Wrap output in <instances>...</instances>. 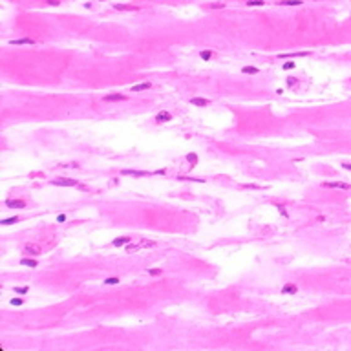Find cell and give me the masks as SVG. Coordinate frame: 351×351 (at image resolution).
I'll list each match as a JSON object with an SVG mask.
<instances>
[{
	"label": "cell",
	"mask_w": 351,
	"mask_h": 351,
	"mask_svg": "<svg viewBox=\"0 0 351 351\" xmlns=\"http://www.w3.org/2000/svg\"><path fill=\"white\" fill-rule=\"evenodd\" d=\"M287 84H296V79H293V77H287Z\"/></svg>",
	"instance_id": "cell-31"
},
{
	"label": "cell",
	"mask_w": 351,
	"mask_h": 351,
	"mask_svg": "<svg viewBox=\"0 0 351 351\" xmlns=\"http://www.w3.org/2000/svg\"><path fill=\"white\" fill-rule=\"evenodd\" d=\"M48 2H50V4H53V6H57V4H59L57 0H48Z\"/></svg>",
	"instance_id": "cell-34"
},
{
	"label": "cell",
	"mask_w": 351,
	"mask_h": 351,
	"mask_svg": "<svg viewBox=\"0 0 351 351\" xmlns=\"http://www.w3.org/2000/svg\"><path fill=\"white\" fill-rule=\"evenodd\" d=\"M26 251L31 253V254H39V253H40V247H37V245H26Z\"/></svg>",
	"instance_id": "cell-15"
},
{
	"label": "cell",
	"mask_w": 351,
	"mask_h": 351,
	"mask_svg": "<svg viewBox=\"0 0 351 351\" xmlns=\"http://www.w3.org/2000/svg\"><path fill=\"white\" fill-rule=\"evenodd\" d=\"M20 263H22V265H28V267H37V265H39L37 260H31V258H22Z\"/></svg>",
	"instance_id": "cell-11"
},
{
	"label": "cell",
	"mask_w": 351,
	"mask_h": 351,
	"mask_svg": "<svg viewBox=\"0 0 351 351\" xmlns=\"http://www.w3.org/2000/svg\"><path fill=\"white\" fill-rule=\"evenodd\" d=\"M210 57H212V53H210V51H201V59H205V61H209Z\"/></svg>",
	"instance_id": "cell-25"
},
{
	"label": "cell",
	"mask_w": 351,
	"mask_h": 351,
	"mask_svg": "<svg viewBox=\"0 0 351 351\" xmlns=\"http://www.w3.org/2000/svg\"><path fill=\"white\" fill-rule=\"evenodd\" d=\"M57 220H59V221H61V223H62V221H66V216H64V214H61V216H59V218H57Z\"/></svg>",
	"instance_id": "cell-32"
},
{
	"label": "cell",
	"mask_w": 351,
	"mask_h": 351,
	"mask_svg": "<svg viewBox=\"0 0 351 351\" xmlns=\"http://www.w3.org/2000/svg\"><path fill=\"white\" fill-rule=\"evenodd\" d=\"M190 103L194 104V106H207L210 101H209V99H201V97H192Z\"/></svg>",
	"instance_id": "cell-7"
},
{
	"label": "cell",
	"mask_w": 351,
	"mask_h": 351,
	"mask_svg": "<svg viewBox=\"0 0 351 351\" xmlns=\"http://www.w3.org/2000/svg\"><path fill=\"white\" fill-rule=\"evenodd\" d=\"M326 189H342V190H351V185L342 183V181H324L322 183Z\"/></svg>",
	"instance_id": "cell-1"
},
{
	"label": "cell",
	"mask_w": 351,
	"mask_h": 351,
	"mask_svg": "<svg viewBox=\"0 0 351 351\" xmlns=\"http://www.w3.org/2000/svg\"><path fill=\"white\" fill-rule=\"evenodd\" d=\"M22 304H24V302H22L20 298H13V300H11V306H22Z\"/></svg>",
	"instance_id": "cell-24"
},
{
	"label": "cell",
	"mask_w": 351,
	"mask_h": 351,
	"mask_svg": "<svg viewBox=\"0 0 351 351\" xmlns=\"http://www.w3.org/2000/svg\"><path fill=\"white\" fill-rule=\"evenodd\" d=\"M148 88H152V84H150V82H143V84L132 86V92H143V90H148Z\"/></svg>",
	"instance_id": "cell-9"
},
{
	"label": "cell",
	"mask_w": 351,
	"mask_h": 351,
	"mask_svg": "<svg viewBox=\"0 0 351 351\" xmlns=\"http://www.w3.org/2000/svg\"><path fill=\"white\" fill-rule=\"evenodd\" d=\"M125 176H148L146 172H137V170H123Z\"/></svg>",
	"instance_id": "cell-16"
},
{
	"label": "cell",
	"mask_w": 351,
	"mask_h": 351,
	"mask_svg": "<svg viewBox=\"0 0 351 351\" xmlns=\"http://www.w3.org/2000/svg\"><path fill=\"white\" fill-rule=\"evenodd\" d=\"M278 210H280V212H282L284 216H285V218H287V210H285V209H284L282 205H278Z\"/></svg>",
	"instance_id": "cell-30"
},
{
	"label": "cell",
	"mask_w": 351,
	"mask_h": 351,
	"mask_svg": "<svg viewBox=\"0 0 351 351\" xmlns=\"http://www.w3.org/2000/svg\"><path fill=\"white\" fill-rule=\"evenodd\" d=\"M307 55H311V51H296V53L278 55V59H291V57H307Z\"/></svg>",
	"instance_id": "cell-5"
},
{
	"label": "cell",
	"mask_w": 351,
	"mask_h": 351,
	"mask_svg": "<svg viewBox=\"0 0 351 351\" xmlns=\"http://www.w3.org/2000/svg\"><path fill=\"white\" fill-rule=\"evenodd\" d=\"M115 9H121V11H137L139 8H137V6H115Z\"/></svg>",
	"instance_id": "cell-17"
},
{
	"label": "cell",
	"mask_w": 351,
	"mask_h": 351,
	"mask_svg": "<svg viewBox=\"0 0 351 351\" xmlns=\"http://www.w3.org/2000/svg\"><path fill=\"white\" fill-rule=\"evenodd\" d=\"M296 291H298V287L295 284H285V285L282 287V293H284V295H295Z\"/></svg>",
	"instance_id": "cell-6"
},
{
	"label": "cell",
	"mask_w": 351,
	"mask_h": 351,
	"mask_svg": "<svg viewBox=\"0 0 351 351\" xmlns=\"http://www.w3.org/2000/svg\"><path fill=\"white\" fill-rule=\"evenodd\" d=\"M128 242H130L128 236H125V238H115V240H114V245H115V247H121V245H126Z\"/></svg>",
	"instance_id": "cell-13"
},
{
	"label": "cell",
	"mask_w": 351,
	"mask_h": 351,
	"mask_svg": "<svg viewBox=\"0 0 351 351\" xmlns=\"http://www.w3.org/2000/svg\"><path fill=\"white\" fill-rule=\"evenodd\" d=\"M104 284H106V285H114V284H119V278H117V276H110V278H106V280H104Z\"/></svg>",
	"instance_id": "cell-19"
},
{
	"label": "cell",
	"mask_w": 351,
	"mask_h": 351,
	"mask_svg": "<svg viewBox=\"0 0 351 351\" xmlns=\"http://www.w3.org/2000/svg\"><path fill=\"white\" fill-rule=\"evenodd\" d=\"M51 183L57 185V187H77V181H75V179H68V178H59V179H53Z\"/></svg>",
	"instance_id": "cell-2"
},
{
	"label": "cell",
	"mask_w": 351,
	"mask_h": 351,
	"mask_svg": "<svg viewBox=\"0 0 351 351\" xmlns=\"http://www.w3.org/2000/svg\"><path fill=\"white\" fill-rule=\"evenodd\" d=\"M170 119H172V115L168 112H159V114L156 115V121H157V123H167V121H170Z\"/></svg>",
	"instance_id": "cell-8"
},
{
	"label": "cell",
	"mask_w": 351,
	"mask_h": 351,
	"mask_svg": "<svg viewBox=\"0 0 351 351\" xmlns=\"http://www.w3.org/2000/svg\"><path fill=\"white\" fill-rule=\"evenodd\" d=\"M342 167H344V168H348V170H351V163H342Z\"/></svg>",
	"instance_id": "cell-33"
},
{
	"label": "cell",
	"mask_w": 351,
	"mask_h": 351,
	"mask_svg": "<svg viewBox=\"0 0 351 351\" xmlns=\"http://www.w3.org/2000/svg\"><path fill=\"white\" fill-rule=\"evenodd\" d=\"M29 289L28 287H15V293H19V295H26Z\"/></svg>",
	"instance_id": "cell-23"
},
{
	"label": "cell",
	"mask_w": 351,
	"mask_h": 351,
	"mask_svg": "<svg viewBox=\"0 0 351 351\" xmlns=\"http://www.w3.org/2000/svg\"><path fill=\"white\" fill-rule=\"evenodd\" d=\"M189 161H192V163H196V159H198V156L196 154H189V157H187Z\"/></svg>",
	"instance_id": "cell-27"
},
{
	"label": "cell",
	"mask_w": 351,
	"mask_h": 351,
	"mask_svg": "<svg viewBox=\"0 0 351 351\" xmlns=\"http://www.w3.org/2000/svg\"><path fill=\"white\" fill-rule=\"evenodd\" d=\"M104 103H114V101H126V95H123V93H110V95H106L104 99H103Z\"/></svg>",
	"instance_id": "cell-4"
},
{
	"label": "cell",
	"mask_w": 351,
	"mask_h": 351,
	"mask_svg": "<svg viewBox=\"0 0 351 351\" xmlns=\"http://www.w3.org/2000/svg\"><path fill=\"white\" fill-rule=\"evenodd\" d=\"M9 44H15V46H24V44H35V40H31V39H20V40H11Z\"/></svg>",
	"instance_id": "cell-12"
},
{
	"label": "cell",
	"mask_w": 351,
	"mask_h": 351,
	"mask_svg": "<svg viewBox=\"0 0 351 351\" xmlns=\"http://www.w3.org/2000/svg\"><path fill=\"white\" fill-rule=\"evenodd\" d=\"M210 8H212V9H218V8L221 9V8H223V4H221V2H220V4H210Z\"/></svg>",
	"instance_id": "cell-29"
},
{
	"label": "cell",
	"mask_w": 351,
	"mask_h": 351,
	"mask_svg": "<svg viewBox=\"0 0 351 351\" xmlns=\"http://www.w3.org/2000/svg\"><path fill=\"white\" fill-rule=\"evenodd\" d=\"M302 0H282L280 6H300Z\"/></svg>",
	"instance_id": "cell-14"
},
{
	"label": "cell",
	"mask_w": 351,
	"mask_h": 351,
	"mask_svg": "<svg viewBox=\"0 0 351 351\" xmlns=\"http://www.w3.org/2000/svg\"><path fill=\"white\" fill-rule=\"evenodd\" d=\"M260 70L258 68H254V66H243L242 68V73H249V75H254V73H258Z\"/></svg>",
	"instance_id": "cell-10"
},
{
	"label": "cell",
	"mask_w": 351,
	"mask_h": 351,
	"mask_svg": "<svg viewBox=\"0 0 351 351\" xmlns=\"http://www.w3.org/2000/svg\"><path fill=\"white\" fill-rule=\"evenodd\" d=\"M126 251L132 253V251H137V245H126Z\"/></svg>",
	"instance_id": "cell-28"
},
{
	"label": "cell",
	"mask_w": 351,
	"mask_h": 351,
	"mask_svg": "<svg viewBox=\"0 0 351 351\" xmlns=\"http://www.w3.org/2000/svg\"><path fill=\"white\" fill-rule=\"evenodd\" d=\"M6 205H8L9 209H24V207H26V201H24V199H8Z\"/></svg>",
	"instance_id": "cell-3"
},
{
	"label": "cell",
	"mask_w": 351,
	"mask_h": 351,
	"mask_svg": "<svg viewBox=\"0 0 351 351\" xmlns=\"http://www.w3.org/2000/svg\"><path fill=\"white\" fill-rule=\"evenodd\" d=\"M141 247H156V242H152V240H141Z\"/></svg>",
	"instance_id": "cell-21"
},
{
	"label": "cell",
	"mask_w": 351,
	"mask_h": 351,
	"mask_svg": "<svg viewBox=\"0 0 351 351\" xmlns=\"http://www.w3.org/2000/svg\"><path fill=\"white\" fill-rule=\"evenodd\" d=\"M291 68H295V62H293V61H287V62L284 64V70H291Z\"/></svg>",
	"instance_id": "cell-26"
},
{
	"label": "cell",
	"mask_w": 351,
	"mask_h": 351,
	"mask_svg": "<svg viewBox=\"0 0 351 351\" xmlns=\"http://www.w3.org/2000/svg\"><path fill=\"white\" fill-rule=\"evenodd\" d=\"M161 273H163L161 269H148V274H150V276H161Z\"/></svg>",
	"instance_id": "cell-22"
},
{
	"label": "cell",
	"mask_w": 351,
	"mask_h": 351,
	"mask_svg": "<svg viewBox=\"0 0 351 351\" xmlns=\"http://www.w3.org/2000/svg\"><path fill=\"white\" fill-rule=\"evenodd\" d=\"M247 6H265V0H247Z\"/></svg>",
	"instance_id": "cell-18"
},
{
	"label": "cell",
	"mask_w": 351,
	"mask_h": 351,
	"mask_svg": "<svg viewBox=\"0 0 351 351\" xmlns=\"http://www.w3.org/2000/svg\"><path fill=\"white\" fill-rule=\"evenodd\" d=\"M17 221H20V218H17V216H15V218H8V220H4V221H2V225H11V223H17Z\"/></svg>",
	"instance_id": "cell-20"
}]
</instances>
